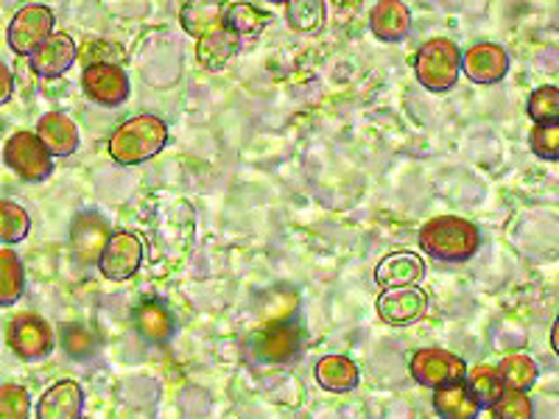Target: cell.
Returning <instances> with one entry per match:
<instances>
[{
	"label": "cell",
	"instance_id": "cell-25",
	"mask_svg": "<svg viewBox=\"0 0 559 419\" xmlns=\"http://www.w3.org/2000/svg\"><path fill=\"white\" fill-rule=\"evenodd\" d=\"M496 372L498 378H501L503 388H512V392L523 394L537 383V375H540L537 361H534L532 356H526V352H512V356H507Z\"/></svg>",
	"mask_w": 559,
	"mask_h": 419
},
{
	"label": "cell",
	"instance_id": "cell-12",
	"mask_svg": "<svg viewBox=\"0 0 559 419\" xmlns=\"http://www.w3.org/2000/svg\"><path fill=\"white\" fill-rule=\"evenodd\" d=\"M112 229H109L107 218H102L98 213H79L70 224V249H73V258L84 266L90 263H98L104 247H107Z\"/></svg>",
	"mask_w": 559,
	"mask_h": 419
},
{
	"label": "cell",
	"instance_id": "cell-17",
	"mask_svg": "<svg viewBox=\"0 0 559 419\" xmlns=\"http://www.w3.org/2000/svg\"><path fill=\"white\" fill-rule=\"evenodd\" d=\"M423 277H426V261L414 252L389 254L376 268V279L378 286H383V291H389V288L417 286Z\"/></svg>",
	"mask_w": 559,
	"mask_h": 419
},
{
	"label": "cell",
	"instance_id": "cell-27",
	"mask_svg": "<svg viewBox=\"0 0 559 419\" xmlns=\"http://www.w3.org/2000/svg\"><path fill=\"white\" fill-rule=\"evenodd\" d=\"M272 14L263 12V9L252 7V3H236V7H227V14H224V26L236 37H258L263 28L269 26Z\"/></svg>",
	"mask_w": 559,
	"mask_h": 419
},
{
	"label": "cell",
	"instance_id": "cell-5",
	"mask_svg": "<svg viewBox=\"0 0 559 419\" xmlns=\"http://www.w3.org/2000/svg\"><path fill=\"white\" fill-rule=\"evenodd\" d=\"M7 342L14 356L23 358V361H43L57 347L53 327L43 316H37V313H20V316H14L9 322Z\"/></svg>",
	"mask_w": 559,
	"mask_h": 419
},
{
	"label": "cell",
	"instance_id": "cell-19",
	"mask_svg": "<svg viewBox=\"0 0 559 419\" xmlns=\"http://www.w3.org/2000/svg\"><path fill=\"white\" fill-rule=\"evenodd\" d=\"M369 26H372V34L383 39V43H397L412 28V12H408L406 3L383 0V3H376L372 12H369Z\"/></svg>",
	"mask_w": 559,
	"mask_h": 419
},
{
	"label": "cell",
	"instance_id": "cell-31",
	"mask_svg": "<svg viewBox=\"0 0 559 419\" xmlns=\"http://www.w3.org/2000/svg\"><path fill=\"white\" fill-rule=\"evenodd\" d=\"M489 411H492V419H534V406L528 394L512 392V388H503V394L489 406Z\"/></svg>",
	"mask_w": 559,
	"mask_h": 419
},
{
	"label": "cell",
	"instance_id": "cell-24",
	"mask_svg": "<svg viewBox=\"0 0 559 419\" xmlns=\"http://www.w3.org/2000/svg\"><path fill=\"white\" fill-rule=\"evenodd\" d=\"M26 291V268L14 249L0 247V308L14 306Z\"/></svg>",
	"mask_w": 559,
	"mask_h": 419
},
{
	"label": "cell",
	"instance_id": "cell-16",
	"mask_svg": "<svg viewBox=\"0 0 559 419\" xmlns=\"http://www.w3.org/2000/svg\"><path fill=\"white\" fill-rule=\"evenodd\" d=\"M34 134L51 157H70L79 148V129L64 112L43 115Z\"/></svg>",
	"mask_w": 559,
	"mask_h": 419
},
{
	"label": "cell",
	"instance_id": "cell-33",
	"mask_svg": "<svg viewBox=\"0 0 559 419\" xmlns=\"http://www.w3.org/2000/svg\"><path fill=\"white\" fill-rule=\"evenodd\" d=\"M288 26L297 28V32H319L324 23V7L322 3H288L286 9Z\"/></svg>",
	"mask_w": 559,
	"mask_h": 419
},
{
	"label": "cell",
	"instance_id": "cell-13",
	"mask_svg": "<svg viewBox=\"0 0 559 419\" xmlns=\"http://www.w3.org/2000/svg\"><path fill=\"white\" fill-rule=\"evenodd\" d=\"M462 73L476 84H496L509 73V53L496 43H478L462 53Z\"/></svg>",
	"mask_w": 559,
	"mask_h": 419
},
{
	"label": "cell",
	"instance_id": "cell-23",
	"mask_svg": "<svg viewBox=\"0 0 559 419\" xmlns=\"http://www.w3.org/2000/svg\"><path fill=\"white\" fill-rule=\"evenodd\" d=\"M224 14H227L224 3H188V7H182L179 17H182L185 32L202 39L224 28Z\"/></svg>",
	"mask_w": 559,
	"mask_h": 419
},
{
	"label": "cell",
	"instance_id": "cell-20",
	"mask_svg": "<svg viewBox=\"0 0 559 419\" xmlns=\"http://www.w3.org/2000/svg\"><path fill=\"white\" fill-rule=\"evenodd\" d=\"M433 411L442 419H478L481 406H478L471 388L464 386L462 381L433 388Z\"/></svg>",
	"mask_w": 559,
	"mask_h": 419
},
{
	"label": "cell",
	"instance_id": "cell-4",
	"mask_svg": "<svg viewBox=\"0 0 559 419\" xmlns=\"http://www.w3.org/2000/svg\"><path fill=\"white\" fill-rule=\"evenodd\" d=\"M3 159L7 166L17 173L23 182H45L53 173L51 154L45 152V146L37 140L34 132H14L3 146Z\"/></svg>",
	"mask_w": 559,
	"mask_h": 419
},
{
	"label": "cell",
	"instance_id": "cell-30",
	"mask_svg": "<svg viewBox=\"0 0 559 419\" xmlns=\"http://www.w3.org/2000/svg\"><path fill=\"white\" fill-rule=\"evenodd\" d=\"M464 386L471 388V394L476 397V403L481 408H489L503 394L501 378H498L496 369L487 367V363H481V367L473 369L471 378H467V383H464Z\"/></svg>",
	"mask_w": 559,
	"mask_h": 419
},
{
	"label": "cell",
	"instance_id": "cell-8",
	"mask_svg": "<svg viewBox=\"0 0 559 419\" xmlns=\"http://www.w3.org/2000/svg\"><path fill=\"white\" fill-rule=\"evenodd\" d=\"M53 34V12L43 3L23 7L9 23V48L20 57H32L39 45Z\"/></svg>",
	"mask_w": 559,
	"mask_h": 419
},
{
	"label": "cell",
	"instance_id": "cell-1",
	"mask_svg": "<svg viewBox=\"0 0 559 419\" xmlns=\"http://www.w3.org/2000/svg\"><path fill=\"white\" fill-rule=\"evenodd\" d=\"M419 247L426 249L433 261L464 263L481 249V229L467 218L439 216L419 229Z\"/></svg>",
	"mask_w": 559,
	"mask_h": 419
},
{
	"label": "cell",
	"instance_id": "cell-10",
	"mask_svg": "<svg viewBox=\"0 0 559 419\" xmlns=\"http://www.w3.org/2000/svg\"><path fill=\"white\" fill-rule=\"evenodd\" d=\"M84 96L102 107H121L129 98V76L121 70V64L96 62L87 64L82 73Z\"/></svg>",
	"mask_w": 559,
	"mask_h": 419
},
{
	"label": "cell",
	"instance_id": "cell-21",
	"mask_svg": "<svg viewBox=\"0 0 559 419\" xmlns=\"http://www.w3.org/2000/svg\"><path fill=\"white\" fill-rule=\"evenodd\" d=\"M317 381L328 392L344 394L361 383V372H358L356 361H349L347 356H324L317 363Z\"/></svg>",
	"mask_w": 559,
	"mask_h": 419
},
{
	"label": "cell",
	"instance_id": "cell-18",
	"mask_svg": "<svg viewBox=\"0 0 559 419\" xmlns=\"http://www.w3.org/2000/svg\"><path fill=\"white\" fill-rule=\"evenodd\" d=\"M132 322L134 331L152 344H168L174 338V333H177V322H174L171 311H168L163 302H157V299L140 302V306L134 308Z\"/></svg>",
	"mask_w": 559,
	"mask_h": 419
},
{
	"label": "cell",
	"instance_id": "cell-9",
	"mask_svg": "<svg viewBox=\"0 0 559 419\" xmlns=\"http://www.w3.org/2000/svg\"><path fill=\"white\" fill-rule=\"evenodd\" d=\"M140 263H143V241L134 232H127V229L112 232L107 247H104L102 258H98V268L112 283L132 279L138 274Z\"/></svg>",
	"mask_w": 559,
	"mask_h": 419
},
{
	"label": "cell",
	"instance_id": "cell-15",
	"mask_svg": "<svg viewBox=\"0 0 559 419\" xmlns=\"http://www.w3.org/2000/svg\"><path fill=\"white\" fill-rule=\"evenodd\" d=\"M84 392L76 381H57L43 392L37 403V419H82Z\"/></svg>",
	"mask_w": 559,
	"mask_h": 419
},
{
	"label": "cell",
	"instance_id": "cell-28",
	"mask_svg": "<svg viewBox=\"0 0 559 419\" xmlns=\"http://www.w3.org/2000/svg\"><path fill=\"white\" fill-rule=\"evenodd\" d=\"M32 232V216L12 199H0V243H20Z\"/></svg>",
	"mask_w": 559,
	"mask_h": 419
},
{
	"label": "cell",
	"instance_id": "cell-32",
	"mask_svg": "<svg viewBox=\"0 0 559 419\" xmlns=\"http://www.w3.org/2000/svg\"><path fill=\"white\" fill-rule=\"evenodd\" d=\"M32 417V397L17 383L0 386V419H28Z\"/></svg>",
	"mask_w": 559,
	"mask_h": 419
},
{
	"label": "cell",
	"instance_id": "cell-2",
	"mask_svg": "<svg viewBox=\"0 0 559 419\" xmlns=\"http://www.w3.org/2000/svg\"><path fill=\"white\" fill-rule=\"evenodd\" d=\"M168 143V127L157 115H134L109 137V157L118 166H140L159 154Z\"/></svg>",
	"mask_w": 559,
	"mask_h": 419
},
{
	"label": "cell",
	"instance_id": "cell-3",
	"mask_svg": "<svg viewBox=\"0 0 559 419\" xmlns=\"http://www.w3.org/2000/svg\"><path fill=\"white\" fill-rule=\"evenodd\" d=\"M414 73L417 82L431 93H448L456 87L459 73H462V51L453 39L433 37L423 43L414 59Z\"/></svg>",
	"mask_w": 559,
	"mask_h": 419
},
{
	"label": "cell",
	"instance_id": "cell-7",
	"mask_svg": "<svg viewBox=\"0 0 559 419\" xmlns=\"http://www.w3.org/2000/svg\"><path fill=\"white\" fill-rule=\"evenodd\" d=\"M302 344L306 333L297 322H272L252 338V356L263 363H292L302 352Z\"/></svg>",
	"mask_w": 559,
	"mask_h": 419
},
{
	"label": "cell",
	"instance_id": "cell-6",
	"mask_svg": "<svg viewBox=\"0 0 559 419\" xmlns=\"http://www.w3.org/2000/svg\"><path fill=\"white\" fill-rule=\"evenodd\" d=\"M408 369H412L414 381H417L419 386L428 388L448 386V383H462L464 378H467V363H464V358L439 347H428L414 352Z\"/></svg>",
	"mask_w": 559,
	"mask_h": 419
},
{
	"label": "cell",
	"instance_id": "cell-34",
	"mask_svg": "<svg viewBox=\"0 0 559 419\" xmlns=\"http://www.w3.org/2000/svg\"><path fill=\"white\" fill-rule=\"evenodd\" d=\"M528 146L540 159H554L559 157V127L557 123H548V127H534L532 134H528Z\"/></svg>",
	"mask_w": 559,
	"mask_h": 419
},
{
	"label": "cell",
	"instance_id": "cell-22",
	"mask_svg": "<svg viewBox=\"0 0 559 419\" xmlns=\"http://www.w3.org/2000/svg\"><path fill=\"white\" fill-rule=\"evenodd\" d=\"M241 43H243L241 37H236V34L224 26V28H218L216 34H210V37L199 39L197 57L207 70H222L229 59L241 51Z\"/></svg>",
	"mask_w": 559,
	"mask_h": 419
},
{
	"label": "cell",
	"instance_id": "cell-29",
	"mask_svg": "<svg viewBox=\"0 0 559 419\" xmlns=\"http://www.w3.org/2000/svg\"><path fill=\"white\" fill-rule=\"evenodd\" d=\"M528 118L534 121V127H548V123L559 121V89L554 84H543L528 96L526 104Z\"/></svg>",
	"mask_w": 559,
	"mask_h": 419
},
{
	"label": "cell",
	"instance_id": "cell-26",
	"mask_svg": "<svg viewBox=\"0 0 559 419\" xmlns=\"http://www.w3.org/2000/svg\"><path fill=\"white\" fill-rule=\"evenodd\" d=\"M59 344H62L64 356L73 358V361H87L98 352L102 342L93 331H90L87 324H79V322H70L59 327Z\"/></svg>",
	"mask_w": 559,
	"mask_h": 419
},
{
	"label": "cell",
	"instance_id": "cell-14",
	"mask_svg": "<svg viewBox=\"0 0 559 419\" xmlns=\"http://www.w3.org/2000/svg\"><path fill=\"white\" fill-rule=\"evenodd\" d=\"M76 43L62 32H53L51 37L39 45L37 51L28 57V64L39 79H59L76 62Z\"/></svg>",
	"mask_w": 559,
	"mask_h": 419
},
{
	"label": "cell",
	"instance_id": "cell-11",
	"mask_svg": "<svg viewBox=\"0 0 559 419\" xmlns=\"http://www.w3.org/2000/svg\"><path fill=\"white\" fill-rule=\"evenodd\" d=\"M376 311L381 322L392 324V327H406L428 313V291L419 286L389 288L378 297Z\"/></svg>",
	"mask_w": 559,
	"mask_h": 419
},
{
	"label": "cell",
	"instance_id": "cell-35",
	"mask_svg": "<svg viewBox=\"0 0 559 419\" xmlns=\"http://www.w3.org/2000/svg\"><path fill=\"white\" fill-rule=\"evenodd\" d=\"M12 93H14L12 70H9V64L0 59V104H7L9 98H12Z\"/></svg>",
	"mask_w": 559,
	"mask_h": 419
}]
</instances>
